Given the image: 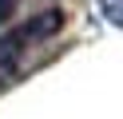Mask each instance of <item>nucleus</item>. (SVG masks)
Here are the masks:
<instances>
[{"instance_id": "1", "label": "nucleus", "mask_w": 123, "mask_h": 119, "mask_svg": "<svg viewBox=\"0 0 123 119\" xmlns=\"http://www.w3.org/2000/svg\"><path fill=\"white\" fill-rule=\"evenodd\" d=\"M60 28H64V12H44V16H36V20L20 24L16 32L0 36V83L12 79V75L20 71V60H24V52H28L32 44L56 36Z\"/></svg>"}, {"instance_id": "2", "label": "nucleus", "mask_w": 123, "mask_h": 119, "mask_svg": "<svg viewBox=\"0 0 123 119\" xmlns=\"http://www.w3.org/2000/svg\"><path fill=\"white\" fill-rule=\"evenodd\" d=\"M16 8H20V0H0V24H8L16 16Z\"/></svg>"}]
</instances>
